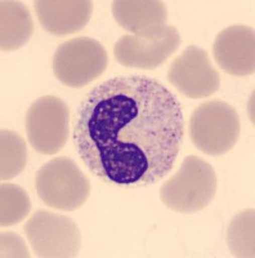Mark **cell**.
<instances>
[{
	"instance_id": "1",
	"label": "cell",
	"mask_w": 255,
	"mask_h": 258,
	"mask_svg": "<svg viewBox=\"0 0 255 258\" xmlns=\"http://www.w3.org/2000/svg\"><path fill=\"white\" fill-rule=\"evenodd\" d=\"M183 137L178 98L143 75L115 77L94 87L79 105L72 133L91 173L109 183L141 187L173 169Z\"/></svg>"
},
{
	"instance_id": "2",
	"label": "cell",
	"mask_w": 255,
	"mask_h": 258,
	"mask_svg": "<svg viewBox=\"0 0 255 258\" xmlns=\"http://www.w3.org/2000/svg\"><path fill=\"white\" fill-rule=\"evenodd\" d=\"M218 181L214 168L199 156L185 158L176 174L162 183L160 199L179 213L203 211L214 199Z\"/></svg>"
},
{
	"instance_id": "3",
	"label": "cell",
	"mask_w": 255,
	"mask_h": 258,
	"mask_svg": "<svg viewBox=\"0 0 255 258\" xmlns=\"http://www.w3.org/2000/svg\"><path fill=\"white\" fill-rule=\"evenodd\" d=\"M35 187L45 206L58 211H75L91 195L89 179L76 163L66 156H57L41 165L35 177Z\"/></svg>"
},
{
	"instance_id": "4",
	"label": "cell",
	"mask_w": 255,
	"mask_h": 258,
	"mask_svg": "<svg viewBox=\"0 0 255 258\" xmlns=\"http://www.w3.org/2000/svg\"><path fill=\"white\" fill-rule=\"evenodd\" d=\"M240 137V119L236 110L223 101H206L194 110L190 119L192 144L210 156L223 155Z\"/></svg>"
},
{
	"instance_id": "5",
	"label": "cell",
	"mask_w": 255,
	"mask_h": 258,
	"mask_svg": "<svg viewBox=\"0 0 255 258\" xmlns=\"http://www.w3.org/2000/svg\"><path fill=\"white\" fill-rule=\"evenodd\" d=\"M109 66V54L100 41L80 36L62 43L53 56V73L62 84L81 88L100 78Z\"/></svg>"
},
{
	"instance_id": "6",
	"label": "cell",
	"mask_w": 255,
	"mask_h": 258,
	"mask_svg": "<svg viewBox=\"0 0 255 258\" xmlns=\"http://www.w3.org/2000/svg\"><path fill=\"white\" fill-rule=\"evenodd\" d=\"M25 234L38 257H77L81 234L70 217L48 211H36L25 225Z\"/></svg>"
},
{
	"instance_id": "7",
	"label": "cell",
	"mask_w": 255,
	"mask_h": 258,
	"mask_svg": "<svg viewBox=\"0 0 255 258\" xmlns=\"http://www.w3.org/2000/svg\"><path fill=\"white\" fill-rule=\"evenodd\" d=\"M70 111L56 96H44L31 103L26 114V133L30 145L43 155H54L68 140Z\"/></svg>"
},
{
	"instance_id": "8",
	"label": "cell",
	"mask_w": 255,
	"mask_h": 258,
	"mask_svg": "<svg viewBox=\"0 0 255 258\" xmlns=\"http://www.w3.org/2000/svg\"><path fill=\"white\" fill-rule=\"evenodd\" d=\"M181 41L178 30L166 25L155 35L121 36L115 44L114 54L125 68L153 70L178 50Z\"/></svg>"
},
{
	"instance_id": "9",
	"label": "cell",
	"mask_w": 255,
	"mask_h": 258,
	"mask_svg": "<svg viewBox=\"0 0 255 258\" xmlns=\"http://www.w3.org/2000/svg\"><path fill=\"white\" fill-rule=\"evenodd\" d=\"M167 79L183 96L197 100L214 94L219 89L220 77L213 68L205 49L190 45L170 64Z\"/></svg>"
},
{
	"instance_id": "10",
	"label": "cell",
	"mask_w": 255,
	"mask_h": 258,
	"mask_svg": "<svg viewBox=\"0 0 255 258\" xmlns=\"http://www.w3.org/2000/svg\"><path fill=\"white\" fill-rule=\"evenodd\" d=\"M213 56L224 73L246 77L255 71V31L245 25L222 30L213 45Z\"/></svg>"
},
{
	"instance_id": "11",
	"label": "cell",
	"mask_w": 255,
	"mask_h": 258,
	"mask_svg": "<svg viewBox=\"0 0 255 258\" xmlns=\"http://www.w3.org/2000/svg\"><path fill=\"white\" fill-rule=\"evenodd\" d=\"M39 22L52 35H70L84 29L93 13L91 0H36Z\"/></svg>"
},
{
	"instance_id": "12",
	"label": "cell",
	"mask_w": 255,
	"mask_h": 258,
	"mask_svg": "<svg viewBox=\"0 0 255 258\" xmlns=\"http://www.w3.org/2000/svg\"><path fill=\"white\" fill-rule=\"evenodd\" d=\"M112 16L134 35H155L166 26L167 11L160 0H115Z\"/></svg>"
},
{
	"instance_id": "13",
	"label": "cell",
	"mask_w": 255,
	"mask_h": 258,
	"mask_svg": "<svg viewBox=\"0 0 255 258\" xmlns=\"http://www.w3.org/2000/svg\"><path fill=\"white\" fill-rule=\"evenodd\" d=\"M33 18L24 3L0 2V48L3 52L20 49L33 35Z\"/></svg>"
},
{
	"instance_id": "14",
	"label": "cell",
	"mask_w": 255,
	"mask_h": 258,
	"mask_svg": "<svg viewBox=\"0 0 255 258\" xmlns=\"http://www.w3.org/2000/svg\"><path fill=\"white\" fill-rule=\"evenodd\" d=\"M27 161V147L24 138L17 133L2 129L0 133V177L11 179L25 169Z\"/></svg>"
},
{
	"instance_id": "15",
	"label": "cell",
	"mask_w": 255,
	"mask_h": 258,
	"mask_svg": "<svg viewBox=\"0 0 255 258\" xmlns=\"http://www.w3.org/2000/svg\"><path fill=\"white\" fill-rule=\"evenodd\" d=\"M254 209L240 212L232 218L227 234V243L232 254L236 257H254Z\"/></svg>"
},
{
	"instance_id": "16",
	"label": "cell",
	"mask_w": 255,
	"mask_h": 258,
	"mask_svg": "<svg viewBox=\"0 0 255 258\" xmlns=\"http://www.w3.org/2000/svg\"><path fill=\"white\" fill-rule=\"evenodd\" d=\"M31 212V200L18 185L2 183L0 186V226L9 227L24 221Z\"/></svg>"
},
{
	"instance_id": "17",
	"label": "cell",
	"mask_w": 255,
	"mask_h": 258,
	"mask_svg": "<svg viewBox=\"0 0 255 258\" xmlns=\"http://www.w3.org/2000/svg\"><path fill=\"white\" fill-rule=\"evenodd\" d=\"M0 245H2V258H8V257H22V258H29L30 252L27 245L25 244L24 239L21 238L20 235L15 234V232H2L0 236Z\"/></svg>"
}]
</instances>
